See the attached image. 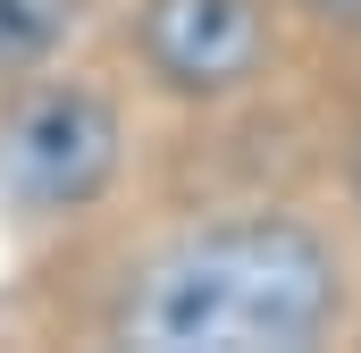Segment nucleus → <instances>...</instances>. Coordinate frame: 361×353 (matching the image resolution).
<instances>
[{"label":"nucleus","mask_w":361,"mask_h":353,"mask_svg":"<svg viewBox=\"0 0 361 353\" xmlns=\"http://www.w3.org/2000/svg\"><path fill=\"white\" fill-rule=\"evenodd\" d=\"M118 109L92 85H34L0 118V202L25 219L85 210L118 176Z\"/></svg>","instance_id":"obj_2"},{"label":"nucleus","mask_w":361,"mask_h":353,"mask_svg":"<svg viewBox=\"0 0 361 353\" xmlns=\"http://www.w3.org/2000/svg\"><path fill=\"white\" fill-rule=\"evenodd\" d=\"M345 311V261L302 219H219L169 244L118 294V337L143 353H302Z\"/></svg>","instance_id":"obj_1"},{"label":"nucleus","mask_w":361,"mask_h":353,"mask_svg":"<svg viewBox=\"0 0 361 353\" xmlns=\"http://www.w3.org/2000/svg\"><path fill=\"white\" fill-rule=\"evenodd\" d=\"M143 59L169 92H235L269 59V17L261 0H143Z\"/></svg>","instance_id":"obj_3"},{"label":"nucleus","mask_w":361,"mask_h":353,"mask_svg":"<svg viewBox=\"0 0 361 353\" xmlns=\"http://www.w3.org/2000/svg\"><path fill=\"white\" fill-rule=\"evenodd\" d=\"M311 17H328V25H361V0H302Z\"/></svg>","instance_id":"obj_5"},{"label":"nucleus","mask_w":361,"mask_h":353,"mask_svg":"<svg viewBox=\"0 0 361 353\" xmlns=\"http://www.w3.org/2000/svg\"><path fill=\"white\" fill-rule=\"evenodd\" d=\"M76 17H85V0H0V76L51 59Z\"/></svg>","instance_id":"obj_4"}]
</instances>
